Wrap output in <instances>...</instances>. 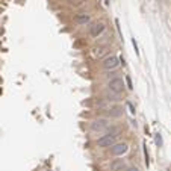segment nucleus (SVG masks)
<instances>
[{"mask_svg": "<svg viewBox=\"0 0 171 171\" xmlns=\"http://www.w3.org/2000/svg\"><path fill=\"white\" fill-rule=\"evenodd\" d=\"M109 127V121L106 118H97L91 123V129L94 132H104Z\"/></svg>", "mask_w": 171, "mask_h": 171, "instance_id": "nucleus-1", "label": "nucleus"}, {"mask_svg": "<svg viewBox=\"0 0 171 171\" xmlns=\"http://www.w3.org/2000/svg\"><path fill=\"white\" fill-rule=\"evenodd\" d=\"M117 141V135H104L102 138H99L97 140V145L99 147H112Z\"/></svg>", "mask_w": 171, "mask_h": 171, "instance_id": "nucleus-2", "label": "nucleus"}, {"mask_svg": "<svg viewBox=\"0 0 171 171\" xmlns=\"http://www.w3.org/2000/svg\"><path fill=\"white\" fill-rule=\"evenodd\" d=\"M108 87H109V91L120 94V92H123V89H124V82H123V79H120V77H115V79H112V80L109 82Z\"/></svg>", "mask_w": 171, "mask_h": 171, "instance_id": "nucleus-3", "label": "nucleus"}, {"mask_svg": "<svg viewBox=\"0 0 171 171\" xmlns=\"http://www.w3.org/2000/svg\"><path fill=\"white\" fill-rule=\"evenodd\" d=\"M102 65H103L104 70H115L117 67L120 65V59L117 56H108V58H104V61L102 62Z\"/></svg>", "mask_w": 171, "mask_h": 171, "instance_id": "nucleus-4", "label": "nucleus"}, {"mask_svg": "<svg viewBox=\"0 0 171 171\" xmlns=\"http://www.w3.org/2000/svg\"><path fill=\"white\" fill-rule=\"evenodd\" d=\"M127 150H129V145H127L126 142H120V144H114L111 147V153L114 156H121L124 153H127Z\"/></svg>", "mask_w": 171, "mask_h": 171, "instance_id": "nucleus-5", "label": "nucleus"}, {"mask_svg": "<svg viewBox=\"0 0 171 171\" xmlns=\"http://www.w3.org/2000/svg\"><path fill=\"white\" fill-rule=\"evenodd\" d=\"M104 29H106L104 23H94V24L89 27V35L94 36V38H97V36H100L103 32H104Z\"/></svg>", "mask_w": 171, "mask_h": 171, "instance_id": "nucleus-6", "label": "nucleus"}, {"mask_svg": "<svg viewBox=\"0 0 171 171\" xmlns=\"http://www.w3.org/2000/svg\"><path fill=\"white\" fill-rule=\"evenodd\" d=\"M111 171H123L126 170V162H124V159H114V161L111 162L109 165Z\"/></svg>", "mask_w": 171, "mask_h": 171, "instance_id": "nucleus-7", "label": "nucleus"}, {"mask_svg": "<svg viewBox=\"0 0 171 171\" xmlns=\"http://www.w3.org/2000/svg\"><path fill=\"white\" fill-rule=\"evenodd\" d=\"M74 21H76L77 24H88L89 21H91V17L88 14H77L76 17H74Z\"/></svg>", "mask_w": 171, "mask_h": 171, "instance_id": "nucleus-8", "label": "nucleus"}, {"mask_svg": "<svg viewBox=\"0 0 171 171\" xmlns=\"http://www.w3.org/2000/svg\"><path fill=\"white\" fill-rule=\"evenodd\" d=\"M104 99H106V100H111V102H118V100H120V94H117V92H112V91H109V92H106Z\"/></svg>", "mask_w": 171, "mask_h": 171, "instance_id": "nucleus-9", "label": "nucleus"}, {"mask_svg": "<svg viewBox=\"0 0 171 171\" xmlns=\"http://www.w3.org/2000/svg\"><path fill=\"white\" fill-rule=\"evenodd\" d=\"M123 112L121 108H118V106H115V108H111L109 109V117H112V118H117V117H120Z\"/></svg>", "mask_w": 171, "mask_h": 171, "instance_id": "nucleus-10", "label": "nucleus"}, {"mask_svg": "<svg viewBox=\"0 0 171 171\" xmlns=\"http://www.w3.org/2000/svg\"><path fill=\"white\" fill-rule=\"evenodd\" d=\"M104 53H106V47H99V49H95V56L102 58Z\"/></svg>", "mask_w": 171, "mask_h": 171, "instance_id": "nucleus-11", "label": "nucleus"}, {"mask_svg": "<svg viewBox=\"0 0 171 171\" xmlns=\"http://www.w3.org/2000/svg\"><path fill=\"white\" fill-rule=\"evenodd\" d=\"M126 83H127V88L129 89H132L133 87H132V80H130V77L129 76H126Z\"/></svg>", "mask_w": 171, "mask_h": 171, "instance_id": "nucleus-12", "label": "nucleus"}, {"mask_svg": "<svg viewBox=\"0 0 171 171\" xmlns=\"http://www.w3.org/2000/svg\"><path fill=\"white\" fill-rule=\"evenodd\" d=\"M124 171H140V170H138L136 167H130V168H126Z\"/></svg>", "mask_w": 171, "mask_h": 171, "instance_id": "nucleus-13", "label": "nucleus"}, {"mask_svg": "<svg viewBox=\"0 0 171 171\" xmlns=\"http://www.w3.org/2000/svg\"><path fill=\"white\" fill-rule=\"evenodd\" d=\"M156 142H157V145H161V144H162V140H161V135H157V138H156Z\"/></svg>", "mask_w": 171, "mask_h": 171, "instance_id": "nucleus-14", "label": "nucleus"}, {"mask_svg": "<svg viewBox=\"0 0 171 171\" xmlns=\"http://www.w3.org/2000/svg\"><path fill=\"white\" fill-rule=\"evenodd\" d=\"M129 108H130V112H132V114H135V108L132 106V103H129Z\"/></svg>", "mask_w": 171, "mask_h": 171, "instance_id": "nucleus-15", "label": "nucleus"}]
</instances>
